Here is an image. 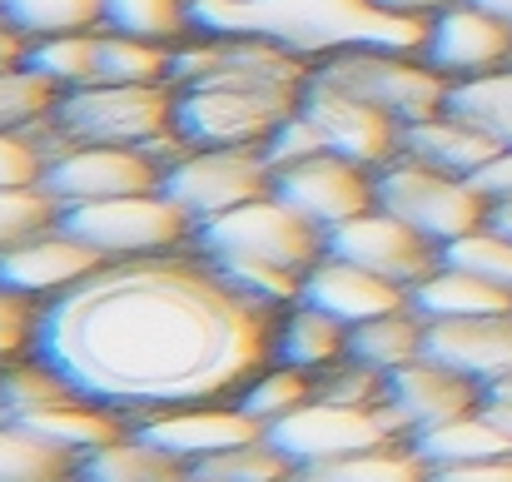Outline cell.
I'll return each mask as SVG.
<instances>
[{
	"mask_svg": "<svg viewBox=\"0 0 512 482\" xmlns=\"http://www.w3.org/2000/svg\"><path fill=\"white\" fill-rule=\"evenodd\" d=\"M60 95L65 90L50 85L45 75H35L25 60L20 65H0V130H30V125L50 120Z\"/></svg>",
	"mask_w": 512,
	"mask_h": 482,
	"instance_id": "836d02e7",
	"label": "cell"
},
{
	"mask_svg": "<svg viewBox=\"0 0 512 482\" xmlns=\"http://www.w3.org/2000/svg\"><path fill=\"white\" fill-rule=\"evenodd\" d=\"M105 264V254H95L85 239H75L60 219L5 244L0 249V284L30 299H55L60 289L80 284L85 274H95Z\"/></svg>",
	"mask_w": 512,
	"mask_h": 482,
	"instance_id": "9a60e30c",
	"label": "cell"
},
{
	"mask_svg": "<svg viewBox=\"0 0 512 482\" xmlns=\"http://www.w3.org/2000/svg\"><path fill=\"white\" fill-rule=\"evenodd\" d=\"M80 453L45 443L15 423H0V482H70Z\"/></svg>",
	"mask_w": 512,
	"mask_h": 482,
	"instance_id": "f1b7e54d",
	"label": "cell"
},
{
	"mask_svg": "<svg viewBox=\"0 0 512 482\" xmlns=\"http://www.w3.org/2000/svg\"><path fill=\"white\" fill-rule=\"evenodd\" d=\"M304 304L324 309V314L339 319L343 328H358V323L378 319V314L408 309V289L393 284V279L368 274L363 264H348L339 254H324V259L304 274Z\"/></svg>",
	"mask_w": 512,
	"mask_h": 482,
	"instance_id": "d6986e66",
	"label": "cell"
},
{
	"mask_svg": "<svg viewBox=\"0 0 512 482\" xmlns=\"http://www.w3.org/2000/svg\"><path fill=\"white\" fill-rule=\"evenodd\" d=\"M388 15H403V20H418V25H428L433 15H443L453 0H378Z\"/></svg>",
	"mask_w": 512,
	"mask_h": 482,
	"instance_id": "bcb514c9",
	"label": "cell"
},
{
	"mask_svg": "<svg viewBox=\"0 0 512 482\" xmlns=\"http://www.w3.org/2000/svg\"><path fill=\"white\" fill-rule=\"evenodd\" d=\"M468 184H473L488 204H503V199H512V145H503L493 160H488L478 174H473V179H468Z\"/></svg>",
	"mask_w": 512,
	"mask_h": 482,
	"instance_id": "7bdbcfd3",
	"label": "cell"
},
{
	"mask_svg": "<svg viewBox=\"0 0 512 482\" xmlns=\"http://www.w3.org/2000/svg\"><path fill=\"white\" fill-rule=\"evenodd\" d=\"M174 130V85H80L55 105L60 145H135L150 150Z\"/></svg>",
	"mask_w": 512,
	"mask_h": 482,
	"instance_id": "277c9868",
	"label": "cell"
},
{
	"mask_svg": "<svg viewBox=\"0 0 512 482\" xmlns=\"http://www.w3.org/2000/svg\"><path fill=\"white\" fill-rule=\"evenodd\" d=\"M423 358L463 373L478 388H488L498 378H512V314L433 319L423 328Z\"/></svg>",
	"mask_w": 512,
	"mask_h": 482,
	"instance_id": "2e32d148",
	"label": "cell"
},
{
	"mask_svg": "<svg viewBox=\"0 0 512 482\" xmlns=\"http://www.w3.org/2000/svg\"><path fill=\"white\" fill-rule=\"evenodd\" d=\"M423 60L453 85V80H473L488 70L512 65V25L488 15L483 5L453 0L443 15L428 20V40H423Z\"/></svg>",
	"mask_w": 512,
	"mask_h": 482,
	"instance_id": "5bb4252c",
	"label": "cell"
},
{
	"mask_svg": "<svg viewBox=\"0 0 512 482\" xmlns=\"http://www.w3.org/2000/svg\"><path fill=\"white\" fill-rule=\"evenodd\" d=\"M314 398L339 403V408H383L388 403V373H378L358 358H339L334 368H324L314 378Z\"/></svg>",
	"mask_w": 512,
	"mask_h": 482,
	"instance_id": "8d00e7d4",
	"label": "cell"
},
{
	"mask_svg": "<svg viewBox=\"0 0 512 482\" xmlns=\"http://www.w3.org/2000/svg\"><path fill=\"white\" fill-rule=\"evenodd\" d=\"M413 453L428 468H458V463H488V458H512V433H503L483 408L448 418L428 433H413Z\"/></svg>",
	"mask_w": 512,
	"mask_h": 482,
	"instance_id": "603a6c76",
	"label": "cell"
},
{
	"mask_svg": "<svg viewBox=\"0 0 512 482\" xmlns=\"http://www.w3.org/2000/svg\"><path fill=\"white\" fill-rule=\"evenodd\" d=\"M174 45L135 40V35H100V80L105 85H170Z\"/></svg>",
	"mask_w": 512,
	"mask_h": 482,
	"instance_id": "f546056e",
	"label": "cell"
},
{
	"mask_svg": "<svg viewBox=\"0 0 512 482\" xmlns=\"http://www.w3.org/2000/svg\"><path fill=\"white\" fill-rule=\"evenodd\" d=\"M373 199H378V209L398 214L408 229H418L438 249L488 224V199L468 179L443 174L433 164L408 160V155L373 169Z\"/></svg>",
	"mask_w": 512,
	"mask_h": 482,
	"instance_id": "5b68a950",
	"label": "cell"
},
{
	"mask_svg": "<svg viewBox=\"0 0 512 482\" xmlns=\"http://www.w3.org/2000/svg\"><path fill=\"white\" fill-rule=\"evenodd\" d=\"M428 482H512V458H488V463H458V468H433Z\"/></svg>",
	"mask_w": 512,
	"mask_h": 482,
	"instance_id": "ee69618b",
	"label": "cell"
},
{
	"mask_svg": "<svg viewBox=\"0 0 512 482\" xmlns=\"http://www.w3.org/2000/svg\"><path fill=\"white\" fill-rule=\"evenodd\" d=\"M55 214H60V204L40 184H30V189H0V249L15 244V239H25V234H35V229H45V224H55Z\"/></svg>",
	"mask_w": 512,
	"mask_h": 482,
	"instance_id": "ab89813d",
	"label": "cell"
},
{
	"mask_svg": "<svg viewBox=\"0 0 512 482\" xmlns=\"http://www.w3.org/2000/svg\"><path fill=\"white\" fill-rule=\"evenodd\" d=\"M80 482H184L189 478V463L170 458L165 448L145 443V438H115L105 448H90L75 468Z\"/></svg>",
	"mask_w": 512,
	"mask_h": 482,
	"instance_id": "cb8c5ba5",
	"label": "cell"
},
{
	"mask_svg": "<svg viewBox=\"0 0 512 482\" xmlns=\"http://www.w3.org/2000/svg\"><path fill=\"white\" fill-rule=\"evenodd\" d=\"M329 254H339L348 264H363L378 279H393L403 289H413L418 279H428L443 264V249L433 239H423L418 229H408L398 214L388 209H363L358 219H348L339 229H329Z\"/></svg>",
	"mask_w": 512,
	"mask_h": 482,
	"instance_id": "7c38bea8",
	"label": "cell"
},
{
	"mask_svg": "<svg viewBox=\"0 0 512 482\" xmlns=\"http://www.w3.org/2000/svg\"><path fill=\"white\" fill-rule=\"evenodd\" d=\"M160 194L174 199L194 224H204L214 214L274 194V164L264 150H184L165 169Z\"/></svg>",
	"mask_w": 512,
	"mask_h": 482,
	"instance_id": "9c48e42d",
	"label": "cell"
},
{
	"mask_svg": "<svg viewBox=\"0 0 512 482\" xmlns=\"http://www.w3.org/2000/svg\"><path fill=\"white\" fill-rule=\"evenodd\" d=\"M45 174V150L30 130H0V189H30Z\"/></svg>",
	"mask_w": 512,
	"mask_h": 482,
	"instance_id": "60d3db41",
	"label": "cell"
},
{
	"mask_svg": "<svg viewBox=\"0 0 512 482\" xmlns=\"http://www.w3.org/2000/svg\"><path fill=\"white\" fill-rule=\"evenodd\" d=\"M488 229H498V234H508V239H512V199H503V204H488Z\"/></svg>",
	"mask_w": 512,
	"mask_h": 482,
	"instance_id": "c3c4849f",
	"label": "cell"
},
{
	"mask_svg": "<svg viewBox=\"0 0 512 482\" xmlns=\"http://www.w3.org/2000/svg\"><path fill=\"white\" fill-rule=\"evenodd\" d=\"M433 468L408 448H373V453H353V458H329V463H309L294 468L289 482H428Z\"/></svg>",
	"mask_w": 512,
	"mask_h": 482,
	"instance_id": "484cf974",
	"label": "cell"
},
{
	"mask_svg": "<svg viewBox=\"0 0 512 482\" xmlns=\"http://www.w3.org/2000/svg\"><path fill=\"white\" fill-rule=\"evenodd\" d=\"M70 398H80V393L40 358H20V363L0 368V423H20V418L55 408V403H70Z\"/></svg>",
	"mask_w": 512,
	"mask_h": 482,
	"instance_id": "1f68e13d",
	"label": "cell"
},
{
	"mask_svg": "<svg viewBox=\"0 0 512 482\" xmlns=\"http://www.w3.org/2000/svg\"><path fill=\"white\" fill-rule=\"evenodd\" d=\"M25 65H30L35 75H45L50 85H60V90L95 85V80H100V35L80 30V35L35 40V45L25 50Z\"/></svg>",
	"mask_w": 512,
	"mask_h": 482,
	"instance_id": "4dcf8cb0",
	"label": "cell"
},
{
	"mask_svg": "<svg viewBox=\"0 0 512 482\" xmlns=\"http://www.w3.org/2000/svg\"><path fill=\"white\" fill-rule=\"evenodd\" d=\"M498 150L503 145L493 135H483L478 125H468V120H458L448 110L403 125V140H398V155H408V160H418V164H433V169L458 174V179H473Z\"/></svg>",
	"mask_w": 512,
	"mask_h": 482,
	"instance_id": "ffe728a7",
	"label": "cell"
},
{
	"mask_svg": "<svg viewBox=\"0 0 512 482\" xmlns=\"http://www.w3.org/2000/svg\"><path fill=\"white\" fill-rule=\"evenodd\" d=\"M189 473L209 482H289L294 478V463L269 438H254L244 448H229V453H214V458L194 463Z\"/></svg>",
	"mask_w": 512,
	"mask_h": 482,
	"instance_id": "d590c367",
	"label": "cell"
},
{
	"mask_svg": "<svg viewBox=\"0 0 512 482\" xmlns=\"http://www.w3.org/2000/svg\"><path fill=\"white\" fill-rule=\"evenodd\" d=\"M408 309L418 319H488V314H512V289L488 284L483 274H468L458 264H438L428 279L408 289Z\"/></svg>",
	"mask_w": 512,
	"mask_h": 482,
	"instance_id": "44dd1931",
	"label": "cell"
},
{
	"mask_svg": "<svg viewBox=\"0 0 512 482\" xmlns=\"http://www.w3.org/2000/svg\"><path fill=\"white\" fill-rule=\"evenodd\" d=\"M279 314L234 289L204 254L105 259L40 304L30 358L85 403L145 423L239 398L274 363Z\"/></svg>",
	"mask_w": 512,
	"mask_h": 482,
	"instance_id": "6da1fadb",
	"label": "cell"
},
{
	"mask_svg": "<svg viewBox=\"0 0 512 482\" xmlns=\"http://www.w3.org/2000/svg\"><path fill=\"white\" fill-rule=\"evenodd\" d=\"M20 40H25V35H15L10 25H0V65H20V60H25Z\"/></svg>",
	"mask_w": 512,
	"mask_h": 482,
	"instance_id": "7dc6e473",
	"label": "cell"
},
{
	"mask_svg": "<svg viewBox=\"0 0 512 482\" xmlns=\"http://www.w3.org/2000/svg\"><path fill=\"white\" fill-rule=\"evenodd\" d=\"M184 482H209V478H194V473H189V478H184Z\"/></svg>",
	"mask_w": 512,
	"mask_h": 482,
	"instance_id": "f907efd6",
	"label": "cell"
},
{
	"mask_svg": "<svg viewBox=\"0 0 512 482\" xmlns=\"http://www.w3.org/2000/svg\"><path fill=\"white\" fill-rule=\"evenodd\" d=\"M70 482H80V478H70Z\"/></svg>",
	"mask_w": 512,
	"mask_h": 482,
	"instance_id": "816d5d0a",
	"label": "cell"
},
{
	"mask_svg": "<svg viewBox=\"0 0 512 482\" xmlns=\"http://www.w3.org/2000/svg\"><path fill=\"white\" fill-rule=\"evenodd\" d=\"M468 5H483L488 15H498V20H508L512 25V0H468Z\"/></svg>",
	"mask_w": 512,
	"mask_h": 482,
	"instance_id": "681fc988",
	"label": "cell"
},
{
	"mask_svg": "<svg viewBox=\"0 0 512 482\" xmlns=\"http://www.w3.org/2000/svg\"><path fill=\"white\" fill-rule=\"evenodd\" d=\"M264 438L294 463H329V458H353V453H373V448H393L403 438L398 418L383 408H339V403H319L309 398L304 408H294L289 418L269 423Z\"/></svg>",
	"mask_w": 512,
	"mask_h": 482,
	"instance_id": "ba28073f",
	"label": "cell"
},
{
	"mask_svg": "<svg viewBox=\"0 0 512 482\" xmlns=\"http://www.w3.org/2000/svg\"><path fill=\"white\" fill-rule=\"evenodd\" d=\"M339 358H348V328L339 319H329L324 309L314 304H289L279 314V328H274V363L284 368H299V373H324L334 368Z\"/></svg>",
	"mask_w": 512,
	"mask_h": 482,
	"instance_id": "7402d4cb",
	"label": "cell"
},
{
	"mask_svg": "<svg viewBox=\"0 0 512 482\" xmlns=\"http://www.w3.org/2000/svg\"><path fill=\"white\" fill-rule=\"evenodd\" d=\"M314 75L378 105L398 125L428 120L448 105V80L433 65H418L413 55H393V50H343V55L319 60Z\"/></svg>",
	"mask_w": 512,
	"mask_h": 482,
	"instance_id": "52a82bcc",
	"label": "cell"
},
{
	"mask_svg": "<svg viewBox=\"0 0 512 482\" xmlns=\"http://www.w3.org/2000/svg\"><path fill=\"white\" fill-rule=\"evenodd\" d=\"M448 115L478 125L483 135H493L498 145H512V65L473 75V80H453L448 85Z\"/></svg>",
	"mask_w": 512,
	"mask_h": 482,
	"instance_id": "4316f807",
	"label": "cell"
},
{
	"mask_svg": "<svg viewBox=\"0 0 512 482\" xmlns=\"http://www.w3.org/2000/svg\"><path fill=\"white\" fill-rule=\"evenodd\" d=\"M299 110L314 120V130L324 135V150L343 155V160L363 164V169H383L388 160H398V140H403V125L393 115H383L378 105L348 95L339 85L319 80L309 70V85H304V100Z\"/></svg>",
	"mask_w": 512,
	"mask_h": 482,
	"instance_id": "8fae6325",
	"label": "cell"
},
{
	"mask_svg": "<svg viewBox=\"0 0 512 482\" xmlns=\"http://www.w3.org/2000/svg\"><path fill=\"white\" fill-rule=\"evenodd\" d=\"M423 328H428V319H418L413 309L378 314V319L348 328V358H358L378 373H398L413 358H423Z\"/></svg>",
	"mask_w": 512,
	"mask_h": 482,
	"instance_id": "d4e9b609",
	"label": "cell"
},
{
	"mask_svg": "<svg viewBox=\"0 0 512 482\" xmlns=\"http://www.w3.org/2000/svg\"><path fill=\"white\" fill-rule=\"evenodd\" d=\"M194 249L204 259H249V264H279V269L309 274L329 254V234L309 224L299 209H289L284 199L264 194L194 224Z\"/></svg>",
	"mask_w": 512,
	"mask_h": 482,
	"instance_id": "3957f363",
	"label": "cell"
},
{
	"mask_svg": "<svg viewBox=\"0 0 512 482\" xmlns=\"http://www.w3.org/2000/svg\"><path fill=\"white\" fill-rule=\"evenodd\" d=\"M199 35H249L289 50L294 60H329L343 50L413 55L428 25L388 15L378 0H189Z\"/></svg>",
	"mask_w": 512,
	"mask_h": 482,
	"instance_id": "7a4b0ae2",
	"label": "cell"
},
{
	"mask_svg": "<svg viewBox=\"0 0 512 482\" xmlns=\"http://www.w3.org/2000/svg\"><path fill=\"white\" fill-rule=\"evenodd\" d=\"M309 398H314V378H309V373L284 368V363H269V368H264V373L234 398V408L249 413L259 428H269V423L289 418L294 408H304Z\"/></svg>",
	"mask_w": 512,
	"mask_h": 482,
	"instance_id": "d6a6232c",
	"label": "cell"
},
{
	"mask_svg": "<svg viewBox=\"0 0 512 482\" xmlns=\"http://www.w3.org/2000/svg\"><path fill=\"white\" fill-rule=\"evenodd\" d=\"M165 164L135 145H60L45 155L40 189L55 204H85V199H120V194H150L160 189Z\"/></svg>",
	"mask_w": 512,
	"mask_h": 482,
	"instance_id": "30bf717a",
	"label": "cell"
},
{
	"mask_svg": "<svg viewBox=\"0 0 512 482\" xmlns=\"http://www.w3.org/2000/svg\"><path fill=\"white\" fill-rule=\"evenodd\" d=\"M40 304L45 299H30V294H15L0 284V368L30 358L35 328H40Z\"/></svg>",
	"mask_w": 512,
	"mask_h": 482,
	"instance_id": "f35d334b",
	"label": "cell"
},
{
	"mask_svg": "<svg viewBox=\"0 0 512 482\" xmlns=\"http://www.w3.org/2000/svg\"><path fill=\"white\" fill-rule=\"evenodd\" d=\"M264 155L274 169H284V164H299V160H314V155H324V135L314 130V120L304 115V110H294L274 135H269V145H264Z\"/></svg>",
	"mask_w": 512,
	"mask_h": 482,
	"instance_id": "b9f144b4",
	"label": "cell"
},
{
	"mask_svg": "<svg viewBox=\"0 0 512 482\" xmlns=\"http://www.w3.org/2000/svg\"><path fill=\"white\" fill-rule=\"evenodd\" d=\"M135 438L165 448L179 463H204L214 453H229V448H244L254 438H264V428L239 413V408H214V403H199V408H174V413H160V418H145L135 423Z\"/></svg>",
	"mask_w": 512,
	"mask_h": 482,
	"instance_id": "ac0fdd59",
	"label": "cell"
},
{
	"mask_svg": "<svg viewBox=\"0 0 512 482\" xmlns=\"http://www.w3.org/2000/svg\"><path fill=\"white\" fill-rule=\"evenodd\" d=\"M478 403H483V388L433 358H413L408 368L388 373V413L398 418L403 433H428L448 418L473 413Z\"/></svg>",
	"mask_w": 512,
	"mask_h": 482,
	"instance_id": "e0dca14e",
	"label": "cell"
},
{
	"mask_svg": "<svg viewBox=\"0 0 512 482\" xmlns=\"http://www.w3.org/2000/svg\"><path fill=\"white\" fill-rule=\"evenodd\" d=\"M105 30L135 40H179L189 25V0H105Z\"/></svg>",
	"mask_w": 512,
	"mask_h": 482,
	"instance_id": "e575fe53",
	"label": "cell"
},
{
	"mask_svg": "<svg viewBox=\"0 0 512 482\" xmlns=\"http://www.w3.org/2000/svg\"><path fill=\"white\" fill-rule=\"evenodd\" d=\"M503 433H512V378H498V383H488L483 388V403H478Z\"/></svg>",
	"mask_w": 512,
	"mask_h": 482,
	"instance_id": "f6af8a7d",
	"label": "cell"
},
{
	"mask_svg": "<svg viewBox=\"0 0 512 482\" xmlns=\"http://www.w3.org/2000/svg\"><path fill=\"white\" fill-rule=\"evenodd\" d=\"M75 239H85L105 259H145V254H170L174 244L194 229V219L165 199L160 189L150 194H120V199H85V204H60L55 214Z\"/></svg>",
	"mask_w": 512,
	"mask_h": 482,
	"instance_id": "8992f818",
	"label": "cell"
},
{
	"mask_svg": "<svg viewBox=\"0 0 512 482\" xmlns=\"http://www.w3.org/2000/svg\"><path fill=\"white\" fill-rule=\"evenodd\" d=\"M443 264H458L468 274H483L488 284L512 289V239L488 229V224L463 234V239H453V244H443Z\"/></svg>",
	"mask_w": 512,
	"mask_h": 482,
	"instance_id": "74e56055",
	"label": "cell"
},
{
	"mask_svg": "<svg viewBox=\"0 0 512 482\" xmlns=\"http://www.w3.org/2000/svg\"><path fill=\"white\" fill-rule=\"evenodd\" d=\"M274 199H284L289 209H299L324 234L378 204L373 199V174L363 164L343 160V155H329V150L314 155V160L274 169Z\"/></svg>",
	"mask_w": 512,
	"mask_h": 482,
	"instance_id": "4fadbf2b",
	"label": "cell"
},
{
	"mask_svg": "<svg viewBox=\"0 0 512 482\" xmlns=\"http://www.w3.org/2000/svg\"><path fill=\"white\" fill-rule=\"evenodd\" d=\"M0 25H10L25 40L80 35L105 25V0H0Z\"/></svg>",
	"mask_w": 512,
	"mask_h": 482,
	"instance_id": "83f0119b",
	"label": "cell"
}]
</instances>
